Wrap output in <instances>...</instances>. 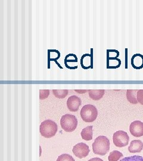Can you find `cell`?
Segmentation results:
<instances>
[{"label": "cell", "instance_id": "obj_1", "mask_svg": "<svg viewBox=\"0 0 143 161\" xmlns=\"http://www.w3.org/2000/svg\"><path fill=\"white\" fill-rule=\"evenodd\" d=\"M110 150V141L106 136H100L95 139L92 144L94 153L98 155H106Z\"/></svg>", "mask_w": 143, "mask_h": 161}, {"label": "cell", "instance_id": "obj_2", "mask_svg": "<svg viewBox=\"0 0 143 161\" xmlns=\"http://www.w3.org/2000/svg\"><path fill=\"white\" fill-rule=\"evenodd\" d=\"M58 127L54 121L48 119L42 122L40 127V131L42 137L45 138H52L57 132Z\"/></svg>", "mask_w": 143, "mask_h": 161}, {"label": "cell", "instance_id": "obj_3", "mask_svg": "<svg viewBox=\"0 0 143 161\" xmlns=\"http://www.w3.org/2000/svg\"><path fill=\"white\" fill-rule=\"evenodd\" d=\"M80 114L83 121L86 122H92L97 118L98 110L94 105L86 104L82 108Z\"/></svg>", "mask_w": 143, "mask_h": 161}, {"label": "cell", "instance_id": "obj_4", "mask_svg": "<svg viewBox=\"0 0 143 161\" xmlns=\"http://www.w3.org/2000/svg\"><path fill=\"white\" fill-rule=\"evenodd\" d=\"M60 125L66 132L74 131L78 125V119L74 115L66 114L60 119Z\"/></svg>", "mask_w": 143, "mask_h": 161}, {"label": "cell", "instance_id": "obj_5", "mask_svg": "<svg viewBox=\"0 0 143 161\" xmlns=\"http://www.w3.org/2000/svg\"><path fill=\"white\" fill-rule=\"evenodd\" d=\"M129 137L127 132L124 131H118L114 132L113 136V143L116 147H123L126 146L129 143Z\"/></svg>", "mask_w": 143, "mask_h": 161}, {"label": "cell", "instance_id": "obj_6", "mask_svg": "<svg viewBox=\"0 0 143 161\" xmlns=\"http://www.w3.org/2000/svg\"><path fill=\"white\" fill-rule=\"evenodd\" d=\"M72 152L76 157L82 159L88 155L90 150L87 144L84 143H80L74 146L72 149Z\"/></svg>", "mask_w": 143, "mask_h": 161}, {"label": "cell", "instance_id": "obj_7", "mask_svg": "<svg viewBox=\"0 0 143 161\" xmlns=\"http://www.w3.org/2000/svg\"><path fill=\"white\" fill-rule=\"evenodd\" d=\"M129 131L132 135L135 137L143 136V123L140 121L132 122L129 126Z\"/></svg>", "mask_w": 143, "mask_h": 161}, {"label": "cell", "instance_id": "obj_8", "mask_svg": "<svg viewBox=\"0 0 143 161\" xmlns=\"http://www.w3.org/2000/svg\"><path fill=\"white\" fill-rule=\"evenodd\" d=\"M81 104V99L76 96H72L69 97L67 101V106L71 112L78 111Z\"/></svg>", "mask_w": 143, "mask_h": 161}, {"label": "cell", "instance_id": "obj_9", "mask_svg": "<svg viewBox=\"0 0 143 161\" xmlns=\"http://www.w3.org/2000/svg\"><path fill=\"white\" fill-rule=\"evenodd\" d=\"M143 149V143L140 140H132L128 147V151L130 153H140Z\"/></svg>", "mask_w": 143, "mask_h": 161}, {"label": "cell", "instance_id": "obj_10", "mask_svg": "<svg viewBox=\"0 0 143 161\" xmlns=\"http://www.w3.org/2000/svg\"><path fill=\"white\" fill-rule=\"evenodd\" d=\"M132 66L135 69L143 68V55L141 54H135L131 58Z\"/></svg>", "mask_w": 143, "mask_h": 161}, {"label": "cell", "instance_id": "obj_11", "mask_svg": "<svg viewBox=\"0 0 143 161\" xmlns=\"http://www.w3.org/2000/svg\"><path fill=\"white\" fill-rule=\"evenodd\" d=\"M138 90H127L126 98L128 101L131 104H137V92Z\"/></svg>", "mask_w": 143, "mask_h": 161}, {"label": "cell", "instance_id": "obj_12", "mask_svg": "<svg viewBox=\"0 0 143 161\" xmlns=\"http://www.w3.org/2000/svg\"><path fill=\"white\" fill-rule=\"evenodd\" d=\"M89 97L94 100H99L103 97L105 90H89Z\"/></svg>", "mask_w": 143, "mask_h": 161}, {"label": "cell", "instance_id": "obj_13", "mask_svg": "<svg viewBox=\"0 0 143 161\" xmlns=\"http://www.w3.org/2000/svg\"><path fill=\"white\" fill-rule=\"evenodd\" d=\"M92 126H88L84 128L80 133L82 139L86 141H90L92 139Z\"/></svg>", "mask_w": 143, "mask_h": 161}, {"label": "cell", "instance_id": "obj_14", "mask_svg": "<svg viewBox=\"0 0 143 161\" xmlns=\"http://www.w3.org/2000/svg\"><path fill=\"white\" fill-rule=\"evenodd\" d=\"M123 156V154L118 150H113L110 153L108 159L109 161H118Z\"/></svg>", "mask_w": 143, "mask_h": 161}, {"label": "cell", "instance_id": "obj_15", "mask_svg": "<svg viewBox=\"0 0 143 161\" xmlns=\"http://www.w3.org/2000/svg\"><path fill=\"white\" fill-rule=\"evenodd\" d=\"M52 92L56 97L64 98L68 96L69 91L68 90H52Z\"/></svg>", "mask_w": 143, "mask_h": 161}, {"label": "cell", "instance_id": "obj_16", "mask_svg": "<svg viewBox=\"0 0 143 161\" xmlns=\"http://www.w3.org/2000/svg\"><path fill=\"white\" fill-rule=\"evenodd\" d=\"M119 161H143V157L141 156H131L124 158Z\"/></svg>", "mask_w": 143, "mask_h": 161}, {"label": "cell", "instance_id": "obj_17", "mask_svg": "<svg viewBox=\"0 0 143 161\" xmlns=\"http://www.w3.org/2000/svg\"><path fill=\"white\" fill-rule=\"evenodd\" d=\"M56 161H75V160L69 154H62L58 157Z\"/></svg>", "mask_w": 143, "mask_h": 161}, {"label": "cell", "instance_id": "obj_18", "mask_svg": "<svg viewBox=\"0 0 143 161\" xmlns=\"http://www.w3.org/2000/svg\"><path fill=\"white\" fill-rule=\"evenodd\" d=\"M50 90H40V100L46 99L49 96Z\"/></svg>", "mask_w": 143, "mask_h": 161}, {"label": "cell", "instance_id": "obj_19", "mask_svg": "<svg viewBox=\"0 0 143 161\" xmlns=\"http://www.w3.org/2000/svg\"><path fill=\"white\" fill-rule=\"evenodd\" d=\"M137 97L138 102L143 105V90H138Z\"/></svg>", "mask_w": 143, "mask_h": 161}, {"label": "cell", "instance_id": "obj_20", "mask_svg": "<svg viewBox=\"0 0 143 161\" xmlns=\"http://www.w3.org/2000/svg\"><path fill=\"white\" fill-rule=\"evenodd\" d=\"M88 161H103V159L99 158H92L91 159L88 160Z\"/></svg>", "mask_w": 143, "mask_h": 161}, {"label": "cell", "instance_id": "obj_21", "mask_svg": "<svg viewBox=\"0 0 143 161\" xmlns=\"http://www.w3.org/2000/svg\"><path fill=\"white\" fill-rule=\"evenodd\" d=\"M91 68H92V50H93V49L91 48Z\"/></svg>", "mask_w": 143, "mask_h": 161}]
</instances>
